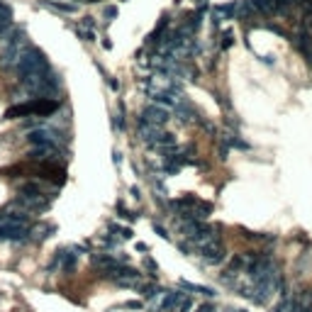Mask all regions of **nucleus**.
<instances>
[{
  "label": "nucleus",
  "instance_id": "obj_1",
  "mask_svg": "<svg viewBox=\"0 0 312 312\" xmlns=\"http://www.w3.org/2000/svg\"><path fill=\"white\" fill-rule=\"evenodd\" d=\"M22 90L32 98H54L59 100V90H61V78L54 73V68L44 71V73H29L20 78Z\"/></svg>",
  "mask_w": 312,
  "mask_h": 312
},
{
  "label": "nucleus",
  "instance_id": "obj_2",
  "mask_svg": "<svg viewBox=\"0 0 312 312\" xmlns=\"http://www.w3.org/2000/svg\"><path fill=\"white\" fill-rule=\"evenodd\" d=\"M59 100L54 98H32L25 103H17L5 110V120H25V117H52L59 110Z\"/></svg>",
  "mask_w": 312,
  "mask_h": 312
},
{
  "label": "nucleus",
  "instance_id": "obj_3",
  "mask_svg": "<svg viewBox=\"0 0 312 312\" xmlns=\"http://www.w3.org/2000/svg\"><path fill=\"white\" fill-rule=\"evenodd\" d=\"M52 68V63L49 59L44 57V52H39L37 47H32V44H27L25 49H22V57H20V63H17V76L22 78V76H29V73H44V71H49Z\"/></svg>",
  "mask_w": 312,
  "mask_h": 312
},
{
  "label": "nucleus",
  "instance_id": "obj_4",
  "mask_svg": "<svg viewBox=\"0 0 312 312\" xmlns=\"http://www.w3.org/2000/svg\"><path fill=\"white\" fill-rule=\"evenodd\" d=\"M27 142L32 144V146H37V144H49V146H61L63 142V134L59 129H54V127H47L39 122L37 129H32L29 134H27Z\"/></svg>",
  "mask_w": 312,
  "mask_h": 312
},
{
  "label": "nucleus",
  "instance_id": "obj_5",
  "mask_svg": "<svg viewBox=\"0 0 312 312\" xmlns=\"http://www.w3.org/2000/svg\"><path fill=\"white\" fill-rule=\"evenodd\" d=\"M85 247H66V249H59L54 254V261L49 263V271H63V273H71L78 263V256Z\"/></svg>",
  "mask_w": 312,
  "mask_h": 312
},
{
  "label": "nucleus",
  "instance_id": "obj_6",
  "mask_svg": "<svg viewBox=\"0 0 312 312\" xmlns=\"http://www.w3.org/2000/svg\"><path fill=\"white\" fill-rule=\"evenodd\" d=\"M29 161L37 164H59L61 161V146H49V144H37L27 151Z\"/></svg>",
  "mask_w": 312,
  "mask_h": 312
},
{
  "label": "nucleus",
  "instance_id": "obj_7",
  "mask_svg": "<svg viewBox=\"0 0 312 312\" xmlns=\"http://www.w3.org/2000/svg\"><path fill=\"white\" fill-rule=\"evenodd\" d=\"M169 120H171L169 110H166L164 105H156V103L146 105V108L142 110V115H139V122H146V125H154V127H166Z\"/></svg>",
  "mask_w": 312,
  "mask_h": 312
},
{
  "label": "nucleus",
  "instance_id": "obj_8",
  "mask_svg": "<svg viewBox=\"0 0 312 312\" xmlns=\"http://www.w3.org/2000/svg\"><path fill=\"white\" fill-rule=\"evenodd\" d=\"M193 310V300L190 295L181 293V290H169L166 298V312H190Z\"/></svg>",
  "mask_w": 312,
  "mask_h": 312
},
{
  "label": "nucleus",
  "instance_id": "obj_9",
  "mask_svg": "<svg viewBox=\"0 0 312 312\" xmlns=\"http://www.w3.org/2000/svg\"><path fill=\"white\" fill-rule=\"evenodd\" d=\"M295 47H298V52L300 54H305V59L312 61V37L308 29H298V34H295Z\"/></svg>",
  "mask_w": 312,
  "mask_h": 312
},
{
  "label": "nucleus",
  "instance_id": "obj_10",
  "mask_svg": "<svg viewBox=\"0 0 312 312\" xmlns=\"http://www.w3.org/2000/svg\"><path fill=\"white\" fill-rule=\"evenodd\" d=\"M39 5L47 7V10H52V12H63V15H73V12L78 10V7L71 5V2H57V0H39Z\"/></svg>",
  "mask_w": 312,
  "mask_h": 312
},
{
  "label": "nucleus",
  "instance_id": "obj_11",
  "mask_svg": "<svg viewBox=\"0 0 312 312\" xmlns=\"http://www.w3.org/2000/svg\"><path fill=\"white\" fill-rule=\"evenodd\" d=\"M57 232L54 225H37V227H29V242H42L47 237H52Z\"/></svg>",
  "mask_w": 312,
  "mask_h": 312
},
{
  "label": "nucleus",
  "instance_id": "obj_12",
  "mask_svg": "<svg viewBox=\"0 0 312 312\" xmlns=\"http://www.w3.org/2000/svg\"><path fill=\"white\" fill-rule=\"evenodd\" d=\"M178 285H181L183 290H188V293L205 295V298H215V290H212V288H207V285H198V283H188V281H181Z\"/></svg>",
  "mask_w": 312,
  "mask_h": 312
},
{
  "label": "nucleus",
  "instance_id": "obj_13",
  "mask_svg": "<svg viewBox=\"0 0 312 312\" xmlns=\"http://www.w3.org/2000/svg\"><path fill=\"white\" fill-rule=\"evenodd\" d=\"M166 298H169V290H159L151 300H149V310L151 312H166Z\"/></svg>",
  "mask_w": 312,
  "mask_h": 312
},
{
  "label": "nucleus",
  "instance_id": "obj_14",
  "mask_svg": "<svg viewBox=\"0 0 312 312\" xmlns=\"http://www.w3.org/2000/svg\"><path fill=\"white\" fill-rule=\"evenodd\" d=\"M10 25H12V10H10V5L0 2V32Z\"/></svg>",
  "mask_w": 312,
  "mask_h": 312
},
{
  "label": "nucleus",
  "instance_id": "obj_15",
  "mask_svg": "<svg viewBox=\"0 0 312 312\" xmlns=\"http://www.w3.org/2000/svg\"><path fill=\"white\" fill-rule=\"evenodd\" d=\"M227 144H229V146H234V149H242V151H247V149H249V144H247V142H242L237 134H227Z\"/></svg>",
  "mask_w": 312,
  "mask_h": 312
},
{
  "label": "nucleus",
  "instance_id": "obj_16",
  "mask_svg": "<svg viewBox=\"0 0 312 312\" xmlns=\"http://www.w3.org/2000/svg\"><path fill=\"white\" fill-rule=\"evenodd\" d=\"M144 268L149 271V276H151V278H156V276H159V266H156V261H154L151 256H144Z\"/></svg>",
  "mask_w": 312,
  "mask_h": 312
},
{
  "label": "nucleus",
  "instance_id": "obj_17",
  "mask_svg": "<svg viewBox=\"0 0 312 312\" xmlns=\"http://www.w3.org/2000/svg\"><path fill=\"white\" fill-rule=\"evenodd\" d=\"M115 127L122 132L125 129V105L120 103V110H117V115H115Z\"/></svg>",
  "mask_w": 312,
  "mask_h": 312
},
{
  "label": "nucleus",
  "instance_id": "obj_18",
  "mask_svg": "<svg viewBox=\"0 0 312 312\" xmlns=\"http://www.w3.org/2000/svg\"><path fill=\"white\" fill-rule=\"evenodd\" d=\"M103 17H105V22H113V20L117 17V5H108V7L103 10Z\"/></svg>",
  "mask_w": 312,
  "mask_h": 312
},
{
  "label": "nucleus",
  "instance_id": "obj_19",
  "mask_svg": "<svg viewBox=\"0 0 312 312\" xmlns=\"http://www.w3.org/2000/svg\"><path fill=\"white\" fill-rule=\"evenodd\" d=\"M232 37H234V34H232L229 29H227V32L222 34V49H229V47H232V42H234Z\"/></svg>",
  "mask_w": 312,
  "mask_h": 312
},
{
  "label": "nucleus",
  "instance_id": "obj_20",
  "mask_svg": "<svg viewBox=\"0 0 312 312\" xmlns=\"http://www.w3.org/2000/svg\"><path fill=\"white\" fill-rule=\"evenodd\" d=\"M120 308H122V310H139L142 303H139V300H129V303H122Z\"/></svg>",
  "mask_w": 312,
  "mask_h": 312
},
{
  "label": "nucleus",
  "instance_id": "obj_21",
  "mask_svg": "<svg viewBox=\"0 0 312 312\" xmlns=\"http://www.w3.org/2000/svg\"><path fill=\"white\" fill-rule=\"evenodd\" d=\"M154 232H156V234H159L161 239H171V234H169V232H166V229H164L161 225H156V222H154Z\"/></svg>",
  "mask_w": 312,
  "mask_h": 312
},
{
  "label": "nucleus",
  "instance_id": "obj_22",
  "mask_svg": "<svg viewBox=\"0 0 312 312\" xmlns=\"http://www.w3.org/2000/svg\"><path fill=\"white\" fill-rule=\"evenodd\" d=\"M195 312H217L215 310V305H210V303H205V305H200Z\"/></svg>",
  "mask_w": 312,
  "mask_h": 312
},
{
  "label": "nucleus",
  "instance_id": "obj_23",
  "mask_svg": "<svg viewBox=\"0 0 312 312\" xmlns=\"http://www.w3.org/2000/svg\"><path fill=\"white\" fill-rule=\"evenodd\" d=\"M113 161H115V164H120V161H122V154H120V151H115V154H113Z\"/></svg>",
  "mask_w": 312,
  "mask_h": 312
},
{
  "label": "nucleus",
  "instance_id": "obj_24",
  "mask_svg": "<svg viewBox=\"0 0 312 312\" xmlns=\"http://www.w3.org/2000/svg\"><path fill=\"white\" fill-rule=\"evenodd\" d=\"M129 193H132V198H134V200H139V198H142V195H139V188H132Z\"/></svg>",
  "mask_w": 312,
  "mask_h": 312
},
{
  "label": "nucleus",
  "instance_id": "obj_25",
  "mask_svg": "<svg viewBox=\"0 0 312 312\" xmlns=\"http://www.w3.org/2000/svg\"><path fill=\"white\" fill-rule=\"evenodd\" d=\"M220 312H239V310H232V308H227V310H220Z\"/></svg>",
  "mask_w": 312,
  "mask_h": 312
},
{
  "label": "nucleus",
  "instance_id": "obj_26",
  "mask_svg": "<svg viewBox=\"0 0 312 312\" xmlns=\"http://www.w3.org/2000/svg\"><path fill=\"white\" fill-rule=\"evenodd\" d=\"M295 2H298V0H295ZM300 2H303V0H300Z\"/></svg>",
  "mask_w": 312,
  "mask_h": 312
}]
</instances>
